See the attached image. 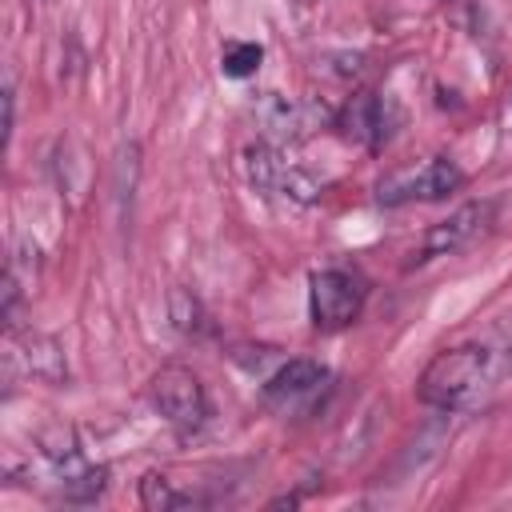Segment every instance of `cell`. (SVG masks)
<instances>
[{
	"label": "cell",
	"mask_w": 512,
	"mask_h": 512,
	"mask_svg": "<svg viewBox=\"0 0 512 512\" xmlns=\"http://www.w3.org/2000/svg\"><path fill=\"white\" fill-rule=\"evenodd\" d=\"M168 320H172V328H176L184 340H204V336L212 332L208 308H204L200 296L188 292V288H172V292H168Z\"/></svg>",
	"instance_id": "obj_12"
},
{
	"label": "cell",
	"mask_w": 512,
	"mask_h": 512,
	"mask_svg": "<svg viewBox=\"0 0 512 512\" xmlns=\"http://www.w3.org/2000/svg\"><path fill=\"white\" fill-rule=\"evenodd\" d=\"M244 172H248V184L256 192H264V196L276 192V196H288L296 204H316L324 196V184L312 180L304 168L288 164L280 156V148L268 144V140H256V144L244 148Z\"/></svg>",
	"instance_id": "obj_6"
},
{
	"label": "cell",
	"mask_w": 512,
	"mask_h": 512,
	"mask_svg": "<svg viewBox=\"0 0 512 512\" xmlns=\"http://www.w3.org/2000/svg\"><path fill=\"white\" fill-rule=\"evenodd\" d=\"M508 132H512V104H508Z\"/></svg>",
	"instance_id": "obj_16"
},
{
	"label": "cell",
	"mask_w": 512,
	"mask_h": 512,
	"mask_svg": "<svg viewBox=\"0 0 512 512\" xmlns=\"http://www.w3.org/2000/svg\"><path fill=\"white\" fill-rule=\"evenodd\" d=\"M496 208H500L496 196H480V200H468V204L452 208L444 220H436V224L424 232L420 252H412L408 264H428V260H436V256H452V252L468 248L472 240H480V236L496 224Z\"/></svg>",
	"instance_id": "obj_7"
},
{
	"label": "cell",
	"mask_w": 512,
	"mask_h": 512,
	"mask_svg": "<svg viewBox=\"0 0 512 512\" xmlns=\"http://www.w3.org/2000/svg\"><path fill=\"white\" fill-rule=\"evenodd\" d=\"M488 388H500L488 344H456V348H444V352H436L428 360V368L416 380V396L428 408H440V412L476 408Z\"/></svg>",
	"instance_id": "obj_1"
},
{
	"label": "cell",
	"mask_w": 512,
	"mask_h": 512,
	"mask_svg": "<svg viewBox=\"0 0 512 512\" xmlns=\"http://www.w3.org/2000/svg\"><path fill=\"white\" fill-rule=\"evenodd\" d=\"M340 132L348 136V140H356V144H364V148H380L388 136H392V124H396V116H392V100H384V96H376V92H360V96H352L348 104H344V112H340Z\"/></svg>",
	"instance_id": "obj_10"
},
{
	"label": "cell",
	"mask_w": 512,
	"mask_h": 512,
	"mask_svg": "<svg viewBox=\"0 0 512 512\" xmlns=\"http://www.w3.org/2000/svg\"><path fill=\"white\" fill-rule=\"evenodd\" d=\"M40 456L52 468L68 504H92L108 484V468L92 464L84 456V448H80V440L68 424H52L48 432H40Z\"/></svg>",
	"instance_id": "obj_3"
},
{
	"label": "cell",
	"mask_w": 512,
	"mask_h": 512,
	"mask_svg": "<svg viewBox=\"0 0 512 512\" xmlns=\"http://www.w3.org/2000/svg\"><path fill=\"white\" fill-rule=\"evenodd\" d=\"M464 168L452 156H428L416 168H400L392 176H384L376 184V200L396 208V204H412V200H444L452 192L464 188Z\"/></svg>",
	"instance_id": "obj_5"
},
{
	"label": "cell",
	"mask_w": 512,
	"mask_h": 512,
	"mask_svg": "<svg viewBox=\"0 0 512 512\" xmlns=\"http://www.w3.org/2000/svg\"><path fill=\"white\" fill-rule=\"evenodd\" d=\"M364 300H368V284L348 268H324L308 280V316H312V328L320 332H340L356 324L364 312Z\"/></svg>",
	"instance_id": "obj_4"
},
{
	"label": "cell",
	"mask_w": 512,
	"mask_h": 512,
	"mask_svg": "<svg viewBox=\"0 0 512 512\" xmlns=\"http://www.w3.org/2000/svg\"><path fill=\"white\" fill-rule=\"evenodd\" d=\"M492 348V368H496V384H512V312L496 324L492 340H484Z\"/></svg>",
	"instance_id": "obj_15"
},
{
	"label": "cell",
	"mask_w": 512,
	"mask_h": 512,
	"mask_svg": "<svg viewBox=\"0 0 512 512\" xmlns=\"http://www.w3.org/2000/svg\"><path fill=\"white\" fill-rule=\"evenodd\" d=\"M16 356L24 360L28 376H36V380H44V384H64V380H68V360H64V348H60L52 336L32 332V336L24 340V352H16Z\"/></svg>",
	"instance_id": "obj_11"
},
{
	"label": "cell",
	"mask_w": 512,
	"mask_h": 512,
	"mask_svg": "<svg viewBox=\"0 0 512 512\" xmlns=\"http://www.w3.org/2000/svg\"><path fill=\"white\" fill-rule=\"evenodd\" d=\"M260 60H264V48L256 40H228L220 52V72L232 80H248V76H256Z\"/></svg>",
	"instance_id": "obj_14"
},
{
	"label": "cell",
	"mask_w": 512,
	"mask_h": 512,
	"mask_svg": "<svg viewBox=\"0 0 512 512\" xmlns=\"http://www.w3.org/2000/svg\"><path fill=\"white\" fill-rule=\"evenodd\" d=\"M148 404L184 440L196 436L212 420L208 392H204L200 376L192 368H184V364H164L160 372H152V380H148Z\"/></svg>",
	"instance_id": "obj_2"
},
{
	"label": "cell",
	"mask_w": 512,
	"mask_h": 512,
	"mask_svg": "<svg viewBox=\"0 0 512 512\" xmlns=\"http://www.w3.org/2000/svg\"><path fill=\"white\" fill-rule=\"evenodd\" d=\"M324 384H328V368H324L320 360L296 356V360L280 364V368L264 380L260 396H264V404H268V408H276V412L292 416V412L308 408V404L320 396V388H324Z\"/></svg>",
	"instance_id": "obj_8"
},
{
	"label": "cell",
	"mask_w": 512,
	"mask_h": 512,
	"mask_svg": "<svg viewBox=\"0 0 512 512\" xmlns=\"http://www.w3.org/2000/svg\"><path fill=\"white\" fill-rule=\"evenodd\" d=\"M140 504L152 508V512H172V508H188V504H196V496H192V492H180L168 476L148 472V476L140 480Z\"/></svg>",
	"instance_id": "obj_13"
},
{
	"label": "cell",
	"mask_w": 512,
	"mask_h": 512,
	"mask_svg": "<svg viewBox=\"0 0 512 512\" xmlns=\"http://www.w3.org/2000/svg\"><path fill=\"white\" fill-rule=\"evenodd\" d=\"M252 116H256L264 140H272V144H296L308 132H316L320 120H324V112L316 104L288 100L280 92H260L256 104H252Z\"/></svg>",
	"instance_id": "obj_9"
}]
</instances>
